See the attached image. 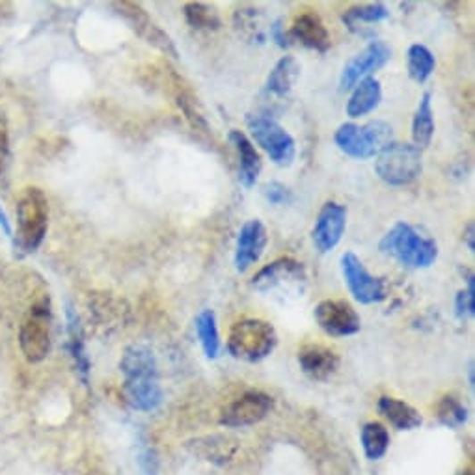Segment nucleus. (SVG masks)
Instances as JSON below:
<instances>
[{
  "label": "nucleus",
  "instance_id": "1",
  "mask_svg": "<svg viewBox=\"0 0 475 475\" xmlns=\"http://www.w3.org/2000/svg\"><path fill=\"white\" fill-rule=\"evenodd\" d=\"M120 370L125 377L123 396L129 406L138 412H154L162 404L164 394L154 351L146 345H131L121 356Z\"/></svg>",
  "mask_w": 475,
  "mask_h": 475
},
{
  "label": "nucleus",
  "instance_id": "2",
  "mask_svg": "<svg viewBox=\"0 0 475 475\" xmlns=\"http://www.w3.org/2000/svg\"><path fill=\"white\" fill-rule=\"evenodd\" d=\"M380 252L390 255L404 267L427 269L437 262L438 245L423 237L414 226L397 222L380 241Z\"/></svg>",
  "mask_w": 475,
  "mask_h": 475
},
{
  "label": "nucleus",
  "instance_id": "3",
  "mask_svg": "<svg viewBox=\"0 0 475 475\" xmlns=\"http://www.w3.org/2000/svg\"><path fill=\"white\" fill-rule=\"evenodd\" d=\"M49 224V202L38 187H29L17 200L15 246L25 254L36 252L46 239Z\"/></svg>",
  "mask_w": 475,
  "mask_h": 475
},
{
  "label": "nucleus",
  "instance_id": "4",
  "mask_svg": "<svg viewBox=\"0 0 475 475\" xmlns=\"http://www.w3.org/2000/svg\"><path fill=\"white\" fill-rule=\"evenodd\" d=\"M278 345V334L271 322L263 319H243L235 322L228 338V351L233 358L257 363L272 354Z\"/></svg>",
  "mask_w": 475,
  "mask_h": 475
},
{
  "label": "nucleus",
  "instance_id": "5",
  "mask_svg": "<svg viewBox=\"0 0 475 475\" xmlns=\"http://www.w3.org/2000/svg\"><path fill=\"white\" fill-rule=\"evenodd\" d=\"M338 147L345 155L363 161L379 155L394 140V129L386 121H370L365 125L343 123L334 137Z\"/></svg>",
  "mask_w": 475,
  "mask_h": 475
},
{
  "label": "nucleus",
  "instance_id": "6",
  "mask_svg": "<svg viewBox=\"0 0 475 475\" xmlns=\"http://www.w3.org/2000/svg\"><path fill=\"white\" fill-rule=\"evenodd\" d=\"M423 168V155L421 149L414 144H403L392 142L384 147L377 155L375 170L379 178L392 185V187H404L414 183Z\"/></svg>",
  "mask_w": 475,
  "mask_h": 475
},
{
  "label": "nucleus",
  "instance_id": "7",
  "mask_svg": "<svg viewBox=\"0 0 475 475\" xmlns=\"http://www.w3.org/2000/svg\"><path fill=\"white\" fill-rule=\"evenodd\" d=\"M19 345L27 362L39 363L51 353V306L49 298L32 306L29 317L19 330Z\"/></svg>",
  "mask_w": 475,
  "mask_h": 475
},
{
  "label": "nucleus",
  "instance_id": "8",
  "mask_svg": "<svg viewBox=\"0 0 475 475\" xmlns=\"http://www.w3.org/2000/svg\"><path fill=\"white\" fill-rule=\"evenodd\" d=\"M248 129L254 140L265 149V154L278 166H291L296 155L295 138L286 129L267 116L248 118Z\"/></svg>",
  "mask_w": 475,
  "mask_h": 475
},
{
  "label": "nucleus",
  "instance_id": "9",
  "mask_svg": "<svg viewBox=\"0 0 475 475\" xmlns=\"http://www.w3.org/2000/svg\"><path fill=\"white\" fill-rule=\"evenodd\" d=\"M308 279L306 267L293 257H279L265 265L254 278L250 286L259 293L272 291H302Z\"/></svg>",
  "mask_w": 475,
  "mask_h": 475
},
{
  "label": "nucleus",
  "instance_id": "10",
  "mask_svg": "<svg viewBox=\"0 0 475 475\" xmlns=\"http://www.w3.org/2000/svg\"><path fill=\"white\" fill-rule=\"evenodd\" d=\"M341 271L345 284L360 304H377L388 296L386 279L367 271L356 254L345 252L341 255Z\"/></svg>",
  "mask_w": 475,
  "mask_h": 475
},
{
  "label": "nucleus",
  "instance_id": "11",
  "mask_svg": "<svg viewBox=\"0 0 475 475\" xmlns=\"http://www.w3.org/2000/svg\"><path fill=\"white\" fill-rule=\"evenodd\" d=\"M274 408V399L259 390L245 392L241 397L231 401L221 414V425L237 429V427H250L259 421H263L271 410Z\"/></svg>",
  "mask_w": 475,
  "mask_h": 475
},
{
  "label": "nucleus",
  "instance_id": "12",
  "mask_svg": "<svg viewBox=\"0 0 475 475\" xmlns=\"http://www.w3.org/2000/svg\"><path fill=\"white\" fill-rule=\"evenodd\" d=\"M315 321L322 332L334 338L354 336L362 329V319L345 300H322L315 306Z\"/></svg>",
  "mask_w": 475,
  "mask_h": 475
},
{
  "label": "nucleus",
  "instance_id": "13",
  "mask_svg": "<svg viewBox=\"0 0 475 475\" xmlns=\"http://www.w3.org/2000/svg\"><path fill=\"white\" fill-rule=\"evenodd\" d=\"M392 58V49L384 41H373L367 46L362 53H358L354 58L347 62V66L341 71L339 79V90L347 92L354 86L363 80L365 77H370L373 71L384 68Z\"/></svg>",
  "mask_w": 475,
  "mask_h": 475
},
{
  "label": "nucleus",
  "instance_id": "14",
  "mask_svg": "<svg viewBox=\"0 0 475 475\" xmlns=\"http://www.w3.org/2000/svg\"><path fill=\"white\" fill-rule=\"evenodd\" d=\"M347 228V207L338 202H327L317 214L313 226V245L321 254L334 250Z\"/></svg>",
  "mask_w": 475,
  "mask_h": 475
},
{
  "label": "nucleus",
  "instance_id": "15",
  "mask_svg": "<svg viewBox=\"0 0 475 475\" xmlns=\"http://www.w3.org/2000/svg\"><path fill=\"white\" fill-rule=\"evenodd\" d=\"M269 243V233L265 224L259 219L248 221L237 237L235 246V269L237 272H246L252 265H255L262 259Z\"/></svg>",
  "mask_w": 475,
  "mask_h": 475
},
{
  "label": "nucleus",
  "instance_id": "16",
  "mask_svg": "<svg viewBox=\"0 0 475 475\" xmlns=\"http://www.w3.org/2000/svg\"><path fill=\"white\" fill-rule=\"evenodd\" d=\"M118 8L120 15H123L129 21V25H131L137 30V34H140L147 43L162 51L166 56H171L174 60L179 58L174 41H171V38L149 19L147 12L142 6L133 3H121L118 4Z\"/></svg>",
  "mask_w": 475,
  "mask_h": 475
},
{
  "label": "nucleus",
  "instance_id": "17",
  "mask_svg": "<svg viewBox=\"0 0 475 475\" xmlns=\"http://www.w3.org/2000/svg\"><path fill=\"white\" fill-rule=\"evenodd\" d=\"M300 370L306 377L317 382H325L332 375H336L339 367V356L322 345H306L298 351Z\"/></svg>",
  "mask_w": 475,
  "mask_h": 475
},
{
  "label": "nucleus",
  "instance_id": "18",
  "mask_svg": "<svg viewBox=\"0 0 475 475\" xmlns=\"http://www.w3.org/2000/svg\"><path fill=\"white\" fill-rule=\"evenodd\" d=\"M289 36L291 39L300 41L302 46L317 53H327L332 43L325 23H322L321 17L315 13L298 15L289 30Z\"/></svg>",
  "mask_w": 475,
  "mask_h": 475
},
{
  "label": "nucleus",
  "instance_id": "19",
  "mask_svg": "<svg viewBox=\"0 0 475 475\" xmlns=\"http://www.w3.org/2000/svg\"><path fill=\"white\" fill-rule=\"evenodd\" d=\"M228 138L237 151V157H239V179L246 188H252L259 174H262L263 168L262 155L257 154V149L250 142V138L245 133L237 131V129H231Z\"/></svg>",
  "mask_w": 475,
  "mask_h": 475
},
{
  "label": "nucleus",
  "instance_id": "20",
  "mask_svg": "<svg viewBox=\"0 0 475 475\" xmlns=\"http://www.w3.org/2000/svg\"><path fill=\"white\" fill-rule=\"evenodd\" d=\"M379 412L399 430H414L420 429L423 423L421 414L414 406H410L408 403L399 401L396 397H388V396L380 397Z\"/></svg>",
  "mask_w": 475,
  "mask_h": 475
},
{
  "label": "nucleus",
  "instance_id": "21",
  "mask_svg": "<svg viewBox=\"0 0 475 475\" xmlns=\"http://www.w3.org/2000/svg\"><path fill=\"white\" fill-rule=\"evenodd\" d=\"M68 351L70 356L73 360L75 365V371L80 375L82 382L88 384V377H90V358L86 354V347H84V334H82V327H80V319L75 313V310L71 306H68Z\"/></svg>",
  "mask_w": 475,
  "mask_h": 475
},
{
  "label": "nucleus",
  "instance_id": "22",
  "mask_svg": "<svg viewBox=\"0 0 475 475\" xmlns=\"http://www.w3.org/2000/svg\"><path fill=\"white\" fill-rule=\"evenodd\" d=\"M382 88L380 82L375 77H365L354 88L349 103H347V114L351 118H360L373 112L380 104Z\"/></svg>",
  "mask_w": 475,
  "mask_h": 475
},
{
  "label": "nucleus",
  "instance_id": "23",
  "mask_svg": "<svg viewBox=\"0 0 475 475\" xmlns=\"http://www.w3.org/2000/svg\"><path fill=\"white\" fill-rule=\"evenodd\" d=\"M300 77V63L296 62L295 56H284L282 60H278L274 70L271 71L265 90L272 94L274 97H288L293 90V86L296 84Z\"/></svg>",
  "mask_w": 475,
  "mask_h": 475
},
{
  "label": "nucleus",
  "instance_id": "24",
  "mask_svg": "<svg viewBox=\"0 0 475 475\" xmlns=\"http://www.w3.org/2000/svg\"><path fill=\"white\" fill-rule=\"evenodd\" d=\"M388 17H390V12H388V8L380 3H375V4L353 6L343 13L341 19H343L345 27H347L351 32L367 36V29H370L367 25H377Z\"/></svg>",
  "mask_w": 475,
  "mask_h": 475
},
{
  "label": "nucleus",
  "instance_id": "25",
  "mask_svg": "<svg viewBox=\"0 0 475 475\" xmlns=\"http://www.w3.org/2000/svg\"><path fill=\"white\" fill-rule=\"evenodd\" d=\"M360 442L367 459L380 461L388 453V447H390V433L382 423L370 421L362 427Z\"/></svg>",
  "mask_w": 475,
  "mask_h": 475
},
{
  "label": "nucleus",
  "instance_id": "26",
  "mask_svg": "<svg viewBox=\"0 0 475 475\" xmlns=\"http://www.w3.org/2000/svg\"><path fill=\"white\" fill-rule=\"evenodd\" d=\"M435 137V114L430 104V94H423L412 121V140L416 147H427Z\"/></svg>",
  "mask_w": 475,
  "mask_h": 475
},
{
  "label": "nucleus",
  "instance_id": "27",
  "mask_svg": "<svg viewBox=\"0 0 475 475\" xmlns=\"http://www.w3.org/2000/svg\"><path fill=\"white\" fill-rule=\"evenodd\" d=\"M196 332L202 343V349L207 358L214 360L221 354V334L217 327V315L212 310H202L196 317Z\"/></svg>",
  "mask_w": 475,
  "mask_h": 475
},
{
  "label": "nucleus",
  "instance_id": "28",
  "mask_svg": "<svg viewBox=\"0 0 475 475\" xmlns=\"http://www.w3.org/2000/svg\"><path fill=\"white\" fill-rule=\"evenodd\" d=\"M437 68V60L425 46H412L408 49V75L416 82H425L433 75Z\"/></svg>",
  "mask_w": 475,
  "mask_h": 475
},
{
  "label": "nucleus",
  "instance_id": "29",
  "mask_svg": "<svg viewBox=\"0 0 475 475\" xmlns=\"http://www.w3.org/2000/svg\"><path fill=\"white\" fill-rule=\"evenodd\" d=\"M185 19L188 27L196 30H219L221 29V17L212 6L204 3H188L183 8Z\"/></svg>",
  "mask_w": 475,
  "mask_h": 475
},
{
  "label": "nucleus",
  "instance_id": "30",
  "mask_svg": "<svg viewBox=\"0 0 475 475\" xmlns=\"http://www.w3.org/2000/svg\"><path fill=\"white\" fill-rule=\"evenodd\" d=\"M437 416H438V421L442 425H446L449 429H459L468 420V410H466V406L457 397L446 396L438 403Z\"/></svg>",
  "mask_w": 475,
  "mask_h": 475
},
{
  "label": "nucleus",
  "instance_id": "31",
  "mask_svg": "<svg viewBox=\"0 0 475 475\" xmlns=\"http://www.w3.org/2000/svg\"><path fill=\"white\" fill-rule=\"evenodd\" d=\"M235 27H237V30H241L250 39H257L259 43H263V39H265V34L262 32V25H259L255 8L237 10Z\"/></svg>",
  "mask_w": 475,
  "mask_h": 475
},
{
  "label": "nucleus",
  "instance_id": "32",
  "mask_svg": "<svg viewBox=\"0 0 475 475\" xmlns=\"http://www.w3.org/2000/svg\"><path fill=\"white\" fill-rule=\"evenodd\" d=\"M178 104H179V109L185 112V116H187L188 123L192 125L194 131L209 133V123H207L205 116L202 114L196 99H194L190 94H179L178 96Z\"/></svg>",
  "mask_w": 475,
  "mask_h": 475
},
{
  "label": "nucleus",
  "instance_id": "33",
  "mask_svg": "<svg viewBox=\"0 0 475 475\" xmlns=\"http://www.w3.org/2000/svg\"><path fill=\"white\" fill-rule=\"evenodd\" d=\"M455 310L459 319L471 317L475 313V282H473V274L468 276V289H462L457 293L455 298Z\"/></svg>",
  "mask_w": 475,
  "mask_h": 475
},
{
  "label": "nucleus",
  "instance_id": "34",
  "mask_svg": "<svg viewBox=\"0 0 475 475\" xmlns=\"http://www.w3.org/2000/svg\"><path fill=\"white\" fill-rule=\"evenodd\" d=\"M263 194H265V198L272 205H286V204H289L293 200L291 190L286 185H282V183H269L263 188Z\"/></svg>",
  "mask_w": 475,
  "mask_h": 475
},
{
  "label": "nucleus",
  "instance_id": "35",
  "mask_svg": "<svg viewBox=\"0 0 475 475\" xmlns=\"http://www.w3.org/2000/svg\"><path fill=\"white\" fill-rule=\"evenodd\" d=\"M271 36L272 39L278 43V47L288 49L293 46V39L291 36L286 32V29L282 27V21H276V23L271 27Z\"/></svg>",
  "mask_w": 475,
  "mask_h": 475
},
{
  "label": "nucleus",
  "instance_id": "36",
  "mask_svg": "<svg viewBox=\"0 0 475 475\" xmlns=\"http://www.w3.org/2000/svg\"><path fill=\"white\" fill-rule=\"evenodd\" d=\"M8 155V121L6 116L0 112V170L4 166Z\"/></svg>",
  "mask_w": 475,
  "mask_h": 475
},
{
  "label": "nucleus",
  "instance_id": "37",
  "mask_svg": "<svg viewBox=\"0 0 475 475\" xmlns=\"http://www.w3.org/2000/svg\"><path fill=\"white\" fill-rule=\"evenodd\" d=\"M0 228H3V231H4V235H8V237H12V235H13V229H12V224H10V221H8V217H6V212H4V209H3V205H0Z\"/></svg>",
  "mask_w": 475,
  "mask_h": 475
},
{
  "label": "nucleus",
  "instance_id": "38",
  "mask_svg": "<svg viewBox=\"0 0 475 475\" xmlns=\"http://www.w3.org/2000/svg\"><path fill=\"white\" fill-rule=\"evenodd\" d=\"M466 239H468V248H470V252H473V224L470 222L468 224V228H466Z\"/></svg>",
  "mask_w": 475,
  "mask_h": 475
},
{
  "label": "nucleus",
  "instance_id": "39",
  "mask_svg": "<svg viewBox=\"0 0 475 475\" xmlns=\"http://www.w3.org/2000/svg\"><path fill=\"white\" fill-rule=\"evenodd\" d=\"M470 384L473 386V362H470Z\"/></svg>",
  "mask_w": 475,
  "mask_h": 475
},
{
  "label": "nucleus",
  "instance_id": "40",
  "mask_svg": "<svg viewBox=\"0 0 475 475\" xmlns=\"http://www.w3.org/2000/svg\"><path fill=\"white\" fill-rule=\"evenodd\" d=\"M461 475H473V471H471V470H466V471H462Z\"/></svg>",
  "mask_w": 475,
  "mask_h": 475
}]
</instances>
